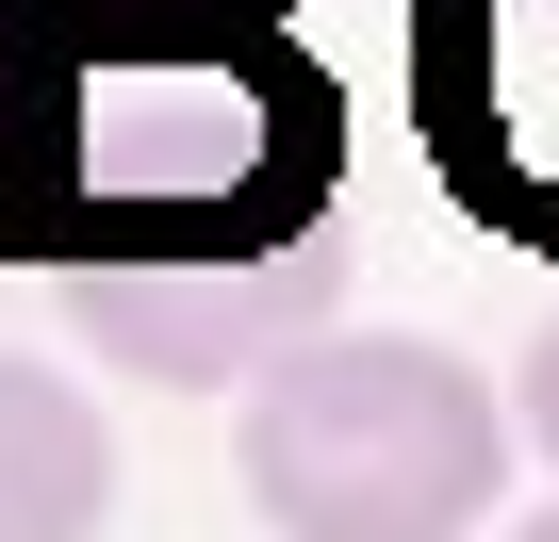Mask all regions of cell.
<instances>
[{
    "label": "cell",
    "instance_id": "obj_1",
    "mask_svg": "<svg viewBox=\"0 0 559 542\" xmlns=\"http://www.w3.org/2000/svg\"><path fill=\"white\" fill-rule=\"evenodd\" d=\"M330 214V83L263 34V0H116V34L17 116L34 263L83 246H247Z\"/></svg>",
    "mask_w": 559,
    "mask_h": 542
},
{
    "label": "cell",
    "instance_id": "obj_2",
    "mask_svg": "<svg viewBox=\"0 0 559 542\" xmlns=\"http://www.w3.org/2000/svg\"><path fill=\"white\" fill-rule=\"evenodd\" d=\"M247 509L280 542H477L510 509V460H526V411L428 346V329H313L247 378Z\"/></svg>",
    "mask_w": 559,
    "mask_h": 542
},
{
    "label": "cell",
    "instance_id": "obj_3",
    "mask_svg": "<svg viewBox=\"0 0 559 542\" xmlns=\"http://www.w3.org/2000/svg\"><path fill=\"white\" fill-rule=\"evenodd\" d=\"M330 313H346L330 214L313 230H247V246H83L67 263V329L116 378H165V395H247L280 346H313Z\"/></svg>",
    "mask_w": 559,
    "mask_h": 542
},
{
    "label": "cell",
    "instance_id": "obj_4",
    "mask_svg": "<svg viewBox=\"0 0 559 542\" xmlns=\"http://www.w3.org/2000/svg\"><path fill=\"white\" fill-rule=\"evenodd\" d=\"M116 526V427L83 378L0 346V542H99Z\"/></svg>",
    "mask_w": 559,
    "mask_h": 542
},
{
    "label": "cell",
    "instance_id": "obj_5",
    "mask_svg": "<svg viewBox=\"0 0 559 542\" xmlns=\"http://www.w3.org/2000/svg\"><path fill=\"white\" fill-rule=\"evenodd\" d=\"M510 411H526V444H543V460H559V313H543V329H526V362H510Z\"/></svg>",
    "mask_w": 559,
    "mask_h": 542
},
{
    "label": "cell",
    "instance_id": "obj_6",
    "mask_svg": "<svg viewBox=\"0 0 559 542\" xmlns=\"http://www.w3.org/2000/svg\"><path fill=\"white\" fill-rule=\"evenodd\" d=\"M493 542H559V509H526V526H493Z\"/></svg>",
    "mask_w": 559,
    "mask_h": 542
}]
</instances>
